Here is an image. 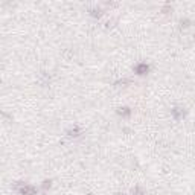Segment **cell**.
<instances>
[{"instance_id":"1","label":"cell","mask_w":195,"mask_h":195,"mask_svg":"<svg viewBox=\"0 0 195 195\" xmlns=\"http://www.w3.org/2000/svg\"><path fill=\"white\" fill-rule=\"evenodd\" d=\"M20 192L24 194V195H35L37 194V189H35V187H32V186H24V187L20 189Z\"/></svg>"},{"instance_id":"2","label":"cell","mask_w":195,"mask_h":195,"mask_svg":"<svg viewBox=\"0 0 195 195\" xmlns=\"http://www.w3.org/2000/svg\"><path fill=\"white\" fill-rule=\"evenodd\" d=\"M136 72L139 73V75H145V73L148 72V66L146 64H139L136 67Z\"/></svg>"}]
</instances>
